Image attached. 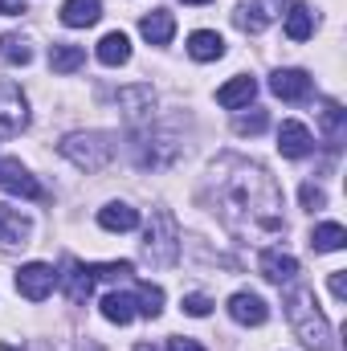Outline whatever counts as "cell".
Masks as SVG:
<instances>
[{"mask_svg": "<svg viewBox=\"0 0 347 351\" xmlns=\"http://www.w3.org/2000/svg\"><path fill=\"white\" fill-rule=\"evenodd\" d=\"M208 200L225 229H233L246 241H258L270 233H282V188L261 164L241 156H221L208 172Z\"/></svg>", "mask_w": 347, "mask_h": 351, "instance_id": "cell-1", "label": "cell"}, {"mask_svg": "<svg viewBox=\"0 0 347 351\" xmlns=\"http://www.w3.org/2000/svg\"><path fill=\"white\" fill-rule=\"evenodd\" d=\"M286 319H290L294 335H298L307 348H315V351H327V348H331V323H327V315L319 311L315 290L294 286V290L286 294Z\"/></svg>", "mask_w": 347, "mask_h": 351, "instance_id": "cell-2", "label": "cell"}, {"mask_svg": "<svg viewBox=\"0 0 347 351\" xmlns=\"http://www.w3.org/2000/svg\"><path fill=\"white\" fill-rule=\"evenodd\" d=\"M58 152L82 172H102L115 156V143H110V135H98V131H74L58 143Z\"/></svg>", "mask_w": 347, "mask_h": 351, "instance_id": "cell-3", "label": "cell"}, {"mask_svg": "<svg viewBox=\"0 0 347 351\" xmlns=\"http://www.w3.org/2000/svg\"><path fill=\"white\" fill-rule=\"evenodd\" d=\"M143 254L160 269L176 265V258H180V225H176V217L168 208L152 213V225H147V237H143Z\"/></svg>", "mask_w": 347, "mask_h": 351, "instance_id": "cell-4", "label": "cell"}, {"mask_svg": "<svg viewBox=\"0 0 347 351\" xmlns=\"http://www.w3.org/2000/svg\"><path fill=\"white\" fill-rule=\"evenodd\" d=\"M180 139L168 135V131H139L135 135V164L143 168V172H164V168H172L176 160H180Z\"/></svg>", "mask_w": 347, "mask_h": 351, "instance_id": "cell-5", "label": "cell"}, {"mask_svg": "<svg viewBox=\"0 0 347 351\" xmlns=\"http://www.w3.org/2000/svg\"><path fill=\"white\" fill-rule=\"evenodd\" d=\"M29 127V98L16 82H0V139H12Z\"/></svg>", "mask_w": 347, "mask_h": 351, "instance_id": "cell-6", "label": "cell"}, {"mask_svg": "<svg viewBox=\"0 0 347 351\" xmlns=\"http://www.w3.org/2000/svg\"><path fill=\"white\" fill-rule=\"evenodd\" d=\"M282 8H286V0H246V4L233 12V25H237L241 33H261V29H270V25L282 16Z\"/></svg>", "mask_w": 347, "mask_h": 351, "instance_id": "cell-7", "label": "cell"}, {"mask_svg": "<svg viewBox=\"0 0 347 351\" xmlns=\"http://www.w3.org/2000/svg\"><path fill=\"white\" fill-rule=\"evenodd\" d=\"M58 286V274H53V265L45 262H29L16 269V290L29 298V302H41V298H49V290Z\"/></svg>", "mask_w": 347, "mask_h": 351, "instance_id": "cell-8", "label": "cell"}, {"mask_svg": "<svg viewBox=\"0 0 347 351\" xmlns=\"http://www.w3.org/2000/svg\"><path fill=\"white\" fill-rule=\"evenodd\" d=\"M258 269H261V278L274 282V286H290V282L298 278V262H294V254H286V250H278V245L261 250Z\"/></svg>", "mask_w": 347, "mask_h": 351, "instance_id": "cell-9", "label": "cell"}, {"mask_svg": "<svg viewBox=\"0 0 347 351\" xmlns=\"http://www.w3.org/2000/svg\"><path fill=\"white\" fill-rule=\"evenodd\" d=\"M270 90L282 98V102H302V98H311V74L307 70H274V78H270Z\"/></svg>", "mask_w": 347, "mask_h": 351, "instance_id": "cell-10", "label": "cell"}, {"mask_svg": "<svg viewBox=\"0 0 347 351\" xmlns=\"http://www.w3.org/2000/svg\"><path fill=\"white\" fill-rule=\"evenodd\" d=\"M311 147H315V135H311L298 119H286V123L278 127V152H282L286 160H302V156H311Z\"/></svg>", "mask_w": 347, "mask_h": 351, "instance_id": "cell-11", "label": "cell"}, {"mask_svg": "<svg viewBox=\"0 0 347 351\" xmlns=\"http://www.w3.org/2000/svg\"><path fill=\"white\" fill-rule=\"evenodd\" d=\"M0 188L12 192V196H25V200H41V196H45L41 184L25 172L16 160H0Z\"/></svg>", "mask_w": 347, "mask_h": 351, "instance_id": "cell-12", "label": "cell"}, {"mask_svg": "<svg viewBox=\"0 0 347 351\" xmlns=\"http://www.w3.org/2000/svg\"><path fill=\"white\" fill-rule=\"evenodd\" d=\"M229 315H233V323H241V327H261V323L270 319V306L261 302V294H254V290H237V294L229 298Z\"/></svg>", "mask_w": 347, "mask_h": 351, "instance_id": "cell-13", "label": "cell"}, {"mask_svg": "<svg viewBox=\"0 0 347 351\" xmlns=\"http://www.w3.org/2000/svg\"><path fill=\"white\" fill-rule=\"evenodd\" d=\"M58 286L66 290V298L74 302V306H82L90 298V290H94V274H90V265H82V262H66V274H58Z\"/></svg>", "mask_w": 347, "mask_h": 351, "instance_id": "cell-14", "label": "cell"}, {"mask_svg": "<svg viewBox=\"0 0 347 351\" xmlns=\"http://www.w3.org/2000/svg\"><path fill=\"white\" fill-rule=\"evenodd\" d=\"M254 94H258V82H254L250 74H237L233 82H225V86L217 90V102L229 106V110H237V106H250Z\"/></svg>", "mask_w": 347, "mask_h": 351, "instance_id": "cell-15", "label": "cell"}, {"mask_svg": "<svg viewBox=\"0 0 347 351\" xmlns=\"http://www.w3.org/2000/svg\"><path fill=\"white\" fill-rule=\"evenodd\" d=\"M98 225H102V229H110V233H131V229L139 225V213H135L131 204L115 200V204L98 208Z\"/></svg>", "mask_w": 347, "mask_h": 351, "instance_id": "cell-16", "label": "cell"}, {"mask_svg": "<svg viewBox=\"0 0 347 351\" xmlns=\"http://www.w3.org/2000/svg\"><path fill=\"white\" fill-rule=\"evenodd\" d=\"M188 53H192L196 62H217V58H225V41H221V33H213V29H196V33L188 37Z\"/></svg>", "mask_w": 347, "mask_h": 351, "instance_id": "cell-17", "label": "cell"}, {"mask_svg": "<svg viewBox=\"0 0 347 351\" xmlns=\"http://www.w3.org/2000/svg\"><path fill=\"white\" fill-rule=\"evenodd\" d=\"M102 16V0H66L62 4V25L70 29H86Z\"/></svg>", "mask_w": 347, "mask_h": 351, "instance_id": "cell-18", "label": "cell"}, {"mask_svg": "<svg viewBox=\"0 0 347 351\" xmlns=\"http://www.w3.org/2000/svg\"><path fill=\"white\" fill-rule=\"evenodd\" d=\"M29 221L16 213V208H8V204H0V245H25L29 241Z\"/></svg>", "mask_w": 347, "mask_h": 351, "instance_id": "cell-19", "label": "cell"}, {"mask_svg": "<svg viewBox=\"0 0 347 351\" xmlns=\"http://www.w3.org/2000/svg\"><path fill=\"white\" fill-rule=\"evenodd\" d=\"M139 33L152 41V45H168L172 41V33H176V21H172V12H164V8H156V12H147L143 21H139Z\"/></svg>", "mask_w": 347, "mask_h": 351, "instance_id": "cell-20", "label": "cell"}, {"mask_svg": "<svg viewBox=\"0 0 347 351\" xmlns=\"http://www.w3.org/2000/svg\"><path fill=\"white\" fill-rule=\"evenodd\" d=\"M344 245H347V229L339 221L315 225V233H311V250H315V254H335V250H344Z\"/></svg>", "mask_w": 347, "mask_h": 351, "instance_id": "cell-21", "label": "cell"}, {"mask_svg": "<svg viewBox=\"0 0 347 351\" xmlns=\"http://www.w3.org/2000/svg\"><path fill=\"white\" fill-rule=\"evenodd\" d=\"M82 66H86V49H82V45L62 41V45L49 49V70H53V74H74V70H82Z\"/></svg>", "mask_w": 347, "mask_h": 351, "instance_id": "cell-22", "label": "cell"}, {"mask_svg": "<svg viewBox=\"0 0 347 351\" xmlns=\"http://www.w3.org/2000/svg\"><path fill=\"white\" fill-rule=\"evenodd\" d=\"M98 62H102V66H127V62H131V41H127V33H106V37L98 41Z\"/></svg>", "mask_w": 347, "mask_h": 351, "instance_id": "cell-23", "label": "cell"}, {"mask_svg": "<svg viewBox=\"0 0 347 351\" xmlns=\"http://www.w3.org/2000/svg\"><path fill=\"white\" fill-rule=\"evenodd\" d=\"M315 33V12L307 4H290L286 8V37L290 41H307Z\"/></svg>", "mask_w": 347, "mask_h": 351, "instance_id": "cell-24", "label": "cell"}, {"mask_svg": "<svg viewBox=\"0 0 347 351\" xmlns=\"http://www.w3.org/2000/svg\"><path fill=\"white\" fill-rule=\"evenodd\" d=\"M102 319H106V323L127 327V323L135 319V298H131V294H119V290H115V294H106V298H102Z\"/></svg>", "mask_w": 347, "mask_h": 351, "instance_id": "cell-25", "label": "cell"}, {"mask_svg": "<svg viewBox=\"0 0 347 351\" xmlns=\"http://www.w3.org/2000/svg\"><path fill=\"white\" fill-rule=\"evenodd\" d=\"M131 298H135V311H139L143 319H160V311H164V290H160V286H152V282H139Z\"/></svg>", "mask_w": 347, "mask_h": 351, "instance_id": "cell-26", "label": "cell"}, {"mask_svg": "<svg viewBox=\"0 0 347 351\" xmlns=\"http://www.w3.org/2000/svg\"><path fill=\"white\" fill-rule=\"evenodd\" d=\"M344 119H347V110L339 106V102H323V110H319V123H323V135H327V143L335 147L339 139H344Z\"/></svg>", "mask_w": 347, "mask_h": 351, "instance_id": "cell-27", "label": "cell"}, {"mask_svg": "<svg viewBox=\"0 0 347 351\" xmlns=\"http://www.w3.org/2000/svg\"><path fill=\"white\" fill-rule=\"evenodd\" d=\"M152 102H156L152 86H127V90H119V106H123L127 114H147V110H152Z\"/></svg>", "mask_w": 347, "mask_h": 351, "instance_id": "cell-28", "label": "cell"}, {"mask_svg": "<svg viewBox=\"0 0 347 351\" xmlns=\"http://www.w3.org/2000/svg\"><path fill=\"white\" fill-rule=\"evenodd\" d=\"M0 58H4L8 66H29V62H33V49H29V41H25V37L4 33V37H0Z\"/></svg>", "mask_w": 347, "mask_h": 351, "instance_id": "cell-29", "label": "cell"}, {"mask_svg": "<svg viewBox=\"0 0 347 351\" xmlns=\"http://www.w3.org/2000/svg\"><path fill=\"white\" fill-rule=\"evenodd\" d=\"M265 123H270V119H265V110L254 106L250 114H237V119H233V131H237V135H261V131H265Z\"/></svg>", "mask_w": 347, "mask_h": 351, "instance_id": "cell-30", "label": "cell"}, {"mask_svg": "<svg viewBox=\"0 0 347 351\" xmlns=\"http://www.w3.org/2000/svg\"><path fill=\"white\" fill-rule=\"evenodd\" d=\"M298 200H302V208H307V213H315V208H323V204H327V192H323V188H315V184H302V188H298Z\"/></svg>", "mask_w": 347, "mask_h": 351, "instance_id": "cell-31", "label": "cell"}, {"mask_svg": "<svg viewBox=\"0 0 347 351\" xmlns=\"http://www.w3.org/2000/svg\"><path fill=\"white\" fill-rule=\"evenodd\" d=\"M213 311V302L204 298V294H184V315H192V319H204Z\"/></svg>", "mask_w": 347, "mask_h": 351, "instance_id": "cell-32", "label": "cell"}, {"mask_svg": "<svg viewBox=\"0 0 347 351\" xmlns=\"http://www.w3.org/2000/svg\"><path fill=\"white\" fill-rule=\"evenodd\" d=\"M164 351H204L196 339H168V348Z\"/></svg>", "mask_w": 347, "mask_h": 351, "instance_id": "cell-33", "label": "cell"}, {"mask_svg": "<svg viewBox=\"0 0 347 351\" xmlns=\"http://www.w3.org/2000/svg\"><path fill=\"white\" fill-rule=\"evenodd\" d=\"M331 294H335V298H344V294H347V278H344V269H335V274H331Z\"/></svg>", "mask_w": 347, "mask_h": 351, "instance_id": "cell-34", "label": "cell"}, {"mask_svg": "<svg viewBox=\"0 0 347 351\" xmlns=\"http://www.w3.org/2000/svg\"><path fill=\"white\" fill-rule=\"evenodd\" d=\"M0 12L4 16H21L25 12V0H0Z\"/></svg>", "mask_w": 347, "mask_h": 351, "instance_id": "cell-35", "label": "cell"}, {"mask_svg": "<svg viewBox=\"0 0 347 351\" xmlns=\"http://www.w3.org/2000/svg\"><path fill=\"white\" fill-rule=\"evenodd\" d=\"M135 351H160L156 343H135Z\"/></svg>", "mask_w": 347, "mask_h": 351, "instance_id": "cell-36", "label": "cell"}, {"mask_svg": "<svg viewBox=\"0 0 347 351\" xmlns=\"http://www.w3.org/2000/svg\"><path fill=\"white\" fill-rule=\"evenodd\" d=\"M184 4H208V0H184Z\"/></svg>", "mask_w": 347, "mask_h": 351, "instance_id": "cell-37", "label": "cell"}]
</instances>
